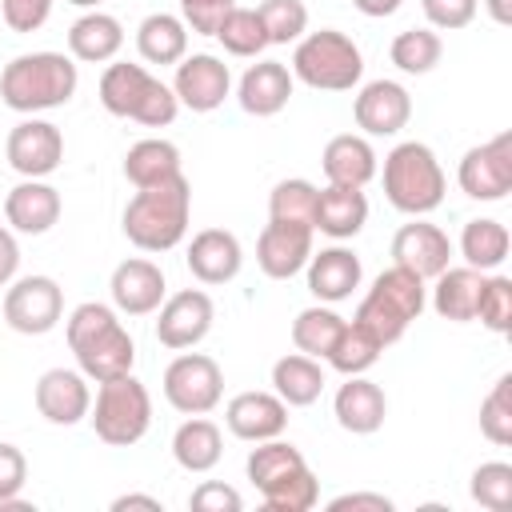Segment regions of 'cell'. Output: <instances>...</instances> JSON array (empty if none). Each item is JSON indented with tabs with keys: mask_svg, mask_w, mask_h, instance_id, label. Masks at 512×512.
Wrapping results in <instances>:
<instances>
[{
	"mask_svg": "<svg viewBox=\"0 0 512 512\" xmlns=\"http://www.w3.org/2000/svg\"><path fill=\"white\" fill-rule=\"evenodd\" d=\"M64 336H68V348H72L80 372L96 384L128 376L136 364V344H132L128 328L120 324L116 308H108L100 300L76 304L64 320Z\"/></svg>",
	"mask_w": 512,
	"mask_h": 512,
	"instance_id": "6da1fadb",
	"label": "cell"
},
{
	"mask_svg": "<svg viewBox=\"0 0 512 512\" xmlns=\"http://www.w3.org/2000/svg\"><path fill=\"white\" fill-rule=\"evenodd\" d=\"M188 216H192V184L188 176H172L148 188H136V196L128 200L120 224L124 236L140 248V252H168L184 240L188 232Z\"/></svg>",
	"mask_w": 512,
	"mask_h": 512,
	"instance_id": "7a4b0ae2",
	"label": "cell"
},
{
	"mask_svg": "<svg viewBox=\"0 0 512 512\" xmlns=\"http://www.w3.org/2000/svg\"><path fill=\"white\" fill-rule=\"evenodd\" d=\"M80 72L72 64V56L64 52H24L12 56L0 72V100L12 112L36 116L48 108H60L76 96Z\"/></svg>",
	"mask_w": 512,
	"mask_h": 512,
	"instance_id": "3957f363",
	"label": "cell"
},
{
	"mask_svg": "<svg viewBox=\"0 0 512 512\" xmlns=\"http://www.w3.org/2000/svg\"><path fill=\"white\" fill-rule=\"evenodd\" d=\"M100 104L112 116L136 120L144 128H164L180 112L176 92L164 80H156L144 64H128V60H116V64L104 68V76H100Z\"/></svg>",
	"mask_w": 512,
	"mask_h": 512,
	"instance_id": "277c9868",
	"label": "cell"
},
{
	"mask_svg": "<svg viewBox=\"0 0 512 512\" xmlns=\"http://www.w3.org/2000/svg\"><path fill=\"white\" fill-rule=\"evenodd\" d=\"M384 196L396 212L404 216H428L432 208L444 204V168L436 152L420 140H404L384 156Z\"/></svg>",
	"mask_w": 512,
	"mask_h": 512,
	"instance_id": "5b68a950",
	"label": "cell"
},
{
	"mask_svg": "<svg viewBox=\"0 0 512 512\" xmlns=\"http://www.w3.org/2000/svg\"><path fill=\"white\" fill-rule=\"evenodd\" d=\"M424 304H428L424 280H420L416 272L392 264V268H384V272L372 280V288H368V296L360 300V308H356L352 320H356L360 328H368V332L380 340V348H388V344H396V340L408 332V324L424 312Z\"/></svg>",
	"mask_w": 512,
	"mask_h": 512,
	"instance_id": "8992f818",
	"label": "cell"
},
{
	"mask_svg": "<svg viewBox=\"0 0 512 512\" xmlns=\"http://www.w3.org/2000/svg\"><path fill=\"white\" fill-rule=\"evenodd\" d=\"M292 76L320 92H352L364 76V56L356 40L340 28H320L296 40Z\"/></svg>",
	"mask_w": 512,
	"mask_h": 512,
	"instance_id": "52a82bcc",
	"label": "cell"
},
{
	"mask_svg": "<svg viewBox=\"0 0 512 512\" xmlns=\"http://www.w3.org/2000/svg\"><path fill=\"white\" fill-rule=\"evenodd\" d=\"M88 420L104 444L128 448V444L144 440V432L152 424V396L132 372L116 376V380H100L96 400L88 408Z\"/></svg>",
	"mask_w": 512,
	"mask_h": 512,
	"instance_id": "ba28073f",
	"label": "cell"
},
{
	"mask_svg": "<svg viewBox=\"0 0 512 512\" xmlns=\"http://www.w3.org/2000/svg\"><path fill=\"white\" fill-rule=\"evenodd\" d=\"M224 396V372L204 352H180L164 368V400L184 416H208Z\"/></svg>",
	"mask_w": 512,
	"mask_h": 512,
	"instance_id": "9c48e42d",
	"label": "cell"
},
{
	"mask_svg": "<svg viewBox=\"0 0 512 512\" xmlns=\"http://www.w3.org/2000/svg\"><path fill=\"white\" fill-rule=\"evenodd\" d=\"M64 316V292L52 276H20L4 292V324L20 336H44Z\"/></svg>",
	"mask_w": 512,
	"mask_h": 512,
	"instance_id": "30bf717a",
	"label": "cell"
},
{
	"mask_svg": "<svg viewBox=\"0 0 512 512\" xmlns=\"http://www.w3.org/2000/svg\"><path fill=\"white\" fill-rule=\"evenodd\" d=\"M456 180L472 200H504L512 192V132H500L460 156Z\"/></svg>",
	"mask_w": 512,
	"mask_h": 512,
	"instance_id": "8fae6325",
	"label": "cell"
},
{
	"mask_svg": "<svg viewBox=\"0 0 512 512\" xmlns=\"http://www.w3.org/2000/svg\"><path fill=\"white\" fill-rule=\"evenodd\" d=\"M156 340L172 352H184V348H196L208 332H212V320H216V308H212V296L200 292V288H184L176 296H168L160 308H156Z\"/></svg>",
	"mask_w": 512,
	"mask_h": 512,
	"instance_id": "7c38bea8",
	"label": "cell"
},
{
	"mask_svg": "<svg viewBox=\"0 0 512 512\" xmlns=\"http://www.w3.org/2000/svg\"><path fill=\"white\" fill-rule=\"evenodd\" d=\"M4 152H8V164H12L24 180H44V176H52V172L60 168V160H64V136H60V128H56L52 120L28 116V120H20V124L8 132Z\"/></svg>",
	"mask_w": 512,
	"mask_h": 512,
	"instance_id": "4fadbf2b",
	"label": "cell"
},
{
	"mask_svg": "<svg viewBox=\"0 0 512 512\" xmlns=\"http://www.w3.org/2000/svg\"><path fill=\"white\" fill-rule=\"evenodd\" d=\"M172 92L192 112H216L224 104V96L232 92V72H228V64L220 56L196 52V56H184L176 64Z\"/></svg>",
	"mask_w": 512,
	"mask_h": 512,
	"instance_id": "5bb4252c",
	"label": "cell"
},
{
	"mask_svg": "<svg viewBox=\"0 0 512 512\" xmlns=\"http://www.w3.org/2000/svg\"><path fill=\"white\" fill-rule=\"evenodd\" d=\"M352 116L364 136H396L412 120V96L396 80H368L352 100Z\"/></svg>",
	"mask_w": 512,
	"mask_h": 512,
	"instance_id": "9a60e30c",
	"label": "cell"
},
{
	"mask_svg": "<svg viewBox=\"0 0 512 512\" xmlns=\"http://www.w3.org/2000/svg\"><path fill=\"white\" fill-rule=\"evenodd\" d=\"M312 256V228L308 224H288V220H268L260 240H256V264L272 280H292L304 272Z\"/></svg>",
	"mask_w": 512,
	"mask_h": 512,
	"instance_id": "2e32d148",
	"label": "cell"
},
{
	"mask_svg": "<svg viewBox=\"0 0 512 512\" xmlns=\"http://www.w3.org/2000/svg\"><path fill=\"white\" fill-rule=\"evenodd\" d=\"M392 264L416 272L420 280H436L452 264V240L444 228L428 220H412L392 236Z\"/></svg>",
	"mask_w": 512,
	"mask_h": 512,
	"instance_id": "e0dca14e",
	"label": "cell"
},
{
	"mask_svg": "<svg viewBox=\"0 0 512 512\" xmlns=\"http://www.w3.org/2000/svg\"><path fill=\"white\" fill-rule=\"evenodd\" d=\"M88 408H92V392H88V376H84V372L48 368V372L36 380V412H40L48 424L72 428V424L88 420Z\"/></svg>",
	"mask_w": 512,
	"mask_h": 512,
	"instance_id": "ac0fdd59",
	"label": "cell"
},
{
	"mask_svg": "<svg viewBox=\"0 0 512 512\" xmlns=\"http://www.w3.org/2000/svg\"><path fill=\"white\" fill-rule=\"evenodd\" d=\"M164 272L160 264L144 260V256H132V260H120L112 268V280H108V292H112V304L116 312L124 316H148L164 304Z\"/></svg>",
	"mask_w": 512,
	"mask_h": 512,
	"instance_id": "d6986e66",
	"label": "cell"
},
{
	"mask_svg": "<svg viewBox=\"0 0 512 512\" xmlns=\"http://www.w3.org/2000/svg\"><path fill=\"white\" fill-rule=\"evenodd\" d=\"M224 424L236 440H272L288 428V404L276 392H240L224 408Z\"/></svg>",
	"mask_w": 512,
	"mask_h": 512,
	"instance_id": "ffe728a7",
	"label": "cell"
},
{
	"mask_svg": "<svg viewBox=\"0 0 512 512\" xmlns=\"http://www.w3.org/2000/svg\"><path fill=\"white\" fill-rule=\"evenodd\" d=\"M304 268H308V292H312L320 304H340V300H348L352 288H360V276H364L360 256H356L352 248H340V244L312 252Z\"/></svg>",
	"mask_w": 512,
	"mask_h": 512,
	"instance_id": "44dd1931",
	"label": "cell"
},
{
	"mask_svg": "<svg viewBox=\"0 0 512 512\" xmlns=\"http://www.w3.org/2000/svg\"><path fill=\"white\" fill-rule=\"evenodd\" d=\"M292 68L280 64V60H260L252 64L244 76H240V88H236V100L248 116H276L284 112V104L292 100Z\"/></svg>",
	"mask_w": 512,
	"mask_h": 512,
	"instance_id": "7402d4cb",
	"label": "cell"
},
{
	"mask_svg": "<svg viewBox=\"0 0 512 512\" xmlns=\"http://www.w3.org/2000/svg\"><path fill=\"white\" fill-rule=\"evenodd\" d=\"M244 264V248L228 228H204L188 244V272L200 284H228Z\"/></svg>",
	"mask_w": 512,
	"mask_h": 512,
	"instance_id": "603a6c76",
	"label": "cell"
},
{
	"mask_svg": "<svg viewBox=\"0 0 512 512\" xmlns=\"http://www.w3.org/2000/svg\"><path fill=\"white\" fill-rule=\"evenodd\" d=\"M332 412H336V424L344 432L372 436L388 416V396L380 384H372L364 376H348V384H340L332 396Z\"/></svg>",
	"mask_w": 512,
	"mask_h": 512,
	"instance_id": "cb8c5ba5",
	"label": "cell"
},
{
	"mask_svg": "<svg viewBox=\"0 0 512 512\" xmlns=\"http://www.w3.org/2000/svg\"><path fill=\"white\" fill-rule=\"evenodd\" d=\"M60 192L44 180H20L4 196V220L24 236H44L60 220Z\"/></svg>",
	"mask_w": 512,
	"mask_h": 512,
	"instance_id": "d4e9b609",
	"label": "cell"
},
{
	"mask_svg": "<svg viewBox=\"0 0 512 512\" xmlns=\"http://www.w3.org/2000/svg\"><path fill=\"white\" fill-rule=\"evenodd\" d=\"M364 224H368V196H364V188L328 184V188L316 192L312 232H324L332 240H352Z\"/></svg>",
	"mask_w": 512,
	"mask_h": 512,
	"instance_id": "484cf974",
	"label": "cell"
},
{
	"mask_svg": "<svg viewBox=\"0 0 512 512\" xmlns=\"http://www.w3.org/2000/svg\"><path fill=\"white\" fill-rule=\"evenodd\" d=\"M484 280L488 272L472 268V264H448L440 276H436V288H432V308L440 320H452V324H468L476 320V304H480V292H484Z\"/></svg>",
	"mask_w": 512,
	"mask_h": 512,
	"instance_id": "4316f807",
	"label": "cell"
},
{
	"mask_svg": "<svg viewBox=\"0 0 512 512\" xmlns=\"http://www.w3.org/2000/svg\"><path fill=\"white\" fill-rule=\"evenodd\" d=\"M120 48H124V24H120L112 12L88 8V12L68 28V52H72V60L108 64V60H116Z\"/></svg>",
	"mask_w": 512,
	"mask_h": 512,
	"instance_id": "83f0119b",
	"label": "cell"
},
{
	"mask_svg": "<svg viewBox=\"0 0 512 512\" xmlns=\"http://www.w3.org/2000/svg\"><path fill=\"white\" fill-rule=\"evenodd\" d=\"M320 168L328 176V184H344V188H364L372 176H376V152L364 136H352V132H340L324 144V156H320Z\"/></svg>",
	"mask_w": 512,
	"mask_h": 512,
	"instance_id": "f1b7e54d",
	"label": "cell"
},
{
	"mask_svg": "<svg viewBox=\"0 0 512 512\" xmlns=\"http://www.w3.org/2000/svg\"><path fill=\"white\" fill-rule=\"evenodd\" d=\"M324 368L316 356H304V352H288L272 364V392L288 404V408H308L320 400L324 392Z\"/></svg>",
	"mask_w": 512,
	"mask_h": 512,
	"instance_id": "f546056e",
	"label": "cell"
},
{
	"mask_svg": "<svg viewBox=\"0 0 512 512\" xmlns=\"http://www.w3.org/2000/svg\"><path fill=\"white\" fill-rule=\"evenodd\" d=\"M172 456L184 472H212L224 456V436L208 416H188L172 436Z\"/></svg>",
	"mask_w": 512,
	"mask_h": 512,
	"instance_id": "4dcf8cb0",
	"label": "cell"
},
{
	"mask_svg": "<svg viewBox=\"0 0 512 512\" xmlns=\"http://www.w3.org/2000/svg\"><path fill=\"white\" fill-rule=\"evenodd\" d=\"M136 52L148 64H180L188 56V24L172 12H152L136 28Z\"/></svg>",
	"mask_w": 512,
	"mask_h": 512,
	"instance_id": "1f68e13d",
	"label": "cell"
},
{
	"mask_svg": "<svg viewBox=\"0 0 512 512\" xmlns=\"http://www.w3.org/2000/svg\"><path fill=\"white\" fill-rule=\"evenodd\" d=\"M124 176L136 184V188H148V184H160V180H172L180 176V148L172 140H136L124 156Z\"/></svg>",
	"mask_w": 512,
	"mask_h": 512,
	"instance_id": "d6a6232c",
	"label": "cell"
},
{
	"mask_svg": "<svg viewBox=\"0 0 512 512\" xmlns=\"http://www.w3.org/2000/svg\"><path fill=\"white\" fill-rule=\"evenodd\" d=\"M508 244H512L508 228L500 220H492V216H476L460 232V256H464V264H472L480 272L500 268L508 260Z\"/></svg>",
	"mask_w": 512,
	"mask_h": 512,
	"instance_id": "836d02e7",
	"label": "cell"
},
{
	"mask_svg": "<svg viewBox=\"0 0 512 512\" xmlns=\"http://www.w3.org/2000/svg\"><path fill=\"white\" fill-rule=\"evenodd\" d=\"M340 376H364L376 360H380V340L368 332V328H360L356 320L348 324L344 320V328H340V336L332 340V348H328V356H324Z\"/></svg>",
	"mask_w": 512,
	"mask_h": 512,
	"instance_id": "e575fe53",
	"label": "cell"
},
{
	"mask_svg": "<svg viewBox=\"0 0 512 512\" xmlns=\"http://www.w3.org/2000/svg\"><path fill=\"white\" fill-rule=\"evenodd\" d=\"M244 468H248V480L264 492V488H272L276 480H284L288 472L304 468V456H300L296 444L272 436V440H256V448L248 452V464H244Z\"/></svg>",
	"mask_w": 512,
	"mask_h": 512,
	"instance_id": "d590c367",
	"label": "cell"
},
{
	"mask_svg": "<svg viewBox=\"0 0 512 512\" xmlns=\"http://www.w3.org/2000/svg\"><path fill=\"white\" fill-rule=\"evenodd\" d=\"M388 56H392V64H396L400 72L424 76V72H432V68L440 64L444 44H440V36H436L432 28H404V32L392 36Z\"/></svg>",
	"mask_w": 512,
	"mask_h": 512,
	"instance_id": "8d00e7d4",
	"label": "cell"
},
{
	"mask_svg": "<svg viewBox=\"0 0 512 512\" xmlns=\"http://www.w3.org/2000/svg\"><path fill=\"white\" fill-rule=\"evenodd\" d=\"M340 328H344V316H336L324 304H312V308L296 312V320H292V344H296V352L324 360L328 348H332V340L340 336Z\"/></svg>",
	"mask_w": 512,
	"mask_h": 512,
	"instance_id": "74e56055",
	"label": "cell"
},
{
	"mask_svg": "<svg viewBox=\"0 0 512 512\" xmlns=\"http://www.w3.org/2000/svg\"><path fill=\"white\" fill-rule=\"evenodd\" d=\"M216 40L232 56H260L268 48V32H264L256 8H228L224 20L216 24Z\"/></svg>",
	"mask_w": 512,
	"mask_h": 512,
	"instance_id": "f35d334b",
	"label": "cell"
},
{
	"mask_svg": "<svg viewBox=\"0 0 512 512\" xmlns=\"http://www.w3.org/2000/svg\"><path fill=\"white\" fill-rule=\"evenodd\" d=\"M260 496H264V508H268V512H308V508H316V500H320V480H316L312 468L304 464V468L288 472L284 480H276L272 488H264Z\"/></svg>",
	"mask_w": 512,
	"mask_h": 512,
	"instance_id": "ab89813d",
	"label": "cell"
},
{
	"mask_svg": "<svg viewBox=\"0 0 512 512\" xmlns=\"http://www.w3.org/2000/svg\"><path fill=\"white\" fill-rule=\"evenodd\" d=\"M316 184L312 180H280L268 196V220H288V224H308L312 228V212H316Z\"/></svg>",
	"mask_w": 512,
	"mask_h": 512,
	"instance_id": "60d3db41",
	"label": "cell"
},
{
	"mask_svg": "<svg viewBox=\"0 0 512 512\" xmlns=\"http://www.w3.org/2000/svg\"><path fill=\"white\" fill-rule=\"evenodd\" d=\"M256 16L268 32V44H296L308 32V8L304 0H260Z\"/></svg>",
	"mask_w": 512,
	"mask_h": 512,
	"instance_id": "b9f144b4",
	"label": "cell"
},
{
	"mask_svg": "<svg viewBox=\"0 0 512 512\" xmlns=\"http://www.w3.org/2000/svg\"><path fill=\"white\" fill-rule=\"evenodd\" d=\"M480 432L496 448H508L512 444V372H504L492 384V392L480 400Z\"/></svg>",
	"mask_w": 512,
	"mask_h": 512,
	"instance_id": "7bdbcfd3",
	"label": "cell"
},
{
	"mask_svg": "<svg viewBox=\"0 0 512 512\" xmlns=\"http://www.w3.org/2000/svg\"><path fill=\"white\" fill-rule=\"evenodd\" d=\"M472 500L488 512H508L512 508V464L488 460L472 472Z\"/></svg>",
	"mask_w": 512,
	"mask_h": 512,
	"instance_id": "ee69618b",
	"label": "cell"
},
{
	"mask_svg": "<svg viewBox=\"0 0 512 512\" xmlns=\"http://www.w3.org/2000/svg\"><path fill=\"white\" fill-rule=\"evenodd\" d=\"M476 320L504 336L512 328V280L508 276H488L484 280V292H480V304H476Z\"/></svg>",
	"mask_w": 512,
	"mask_h": 512,
	"instance_id": "f6af8a7d",
	"label": "cell"
},
{
	"mask_svg": "<svg viewBox=\"0 0 512 512\" xmlns=\"http://www.w3.org/2000/svg\"><path fill=\"white\" fill-rule=\"evenodd\" d=\"M188 508H192V512H240L244 500H240V492H236L232 484H224V480H204L200 488H192Z\"/></svg>",
	"mask_w": 512,
	"mask_h": 512,
	"instance_id": "bcb514c9",
	"label": "cell"
},
{
	"mask_svg": "<svg viewBox=\"0 0 512 512\" xmlns=\"http://www.w3.org/2000/svg\"><path fill=\"white\" fill-rule=\"evenodd\" d=\"M480 0H424V16L432 28H444V32H456V28H468L472 16H476Z\"/></svg>",
	"mask_w": 512,
	"mask_h": 512,
	"instance_id": "7dc6e473",
	"label": "cell"
},
{
	"mask_svg": "<svg viewBox=\"0 0 512 512\" xmlns=\"http://www.w3.org/2000/svg\"><path fill=\"white\" fill-rule=\"evenodd\" d=\"M236 8V0H180V20L200 32V36H216V24L224 20V12Z\"/></svg>",
	"mask_w": 512,
	"mask_h": 512,
	"instance_id": "c3c4849f",
	"label": "cell"
},
{
	"mask_svg": "<svg viewBox=\"0 0 512 512\" xmlns=\"http://www.w3.org/2000/svg\"><path fill=\"white\" fill-rule=\"evenodd\" d=\"M0 12L12 32H36L48 20L52 0H0Z\"/></svg>",
	"mask_w": 512,
	"mask_h": 512,
	"instance_id": "681fc988",
	"label": "cell"
},
{
	"mask_svg": "<svg viewBox=\"0 0 512 512\" xmlns=\"http://www.w3.org/2000/svg\"><path fill=\"white\" fill-rule=\"evenodd\" d=\"M24 480H28V460H24V452H20L16 444H0V504L12 500V496H20Z\"/></svg>",
	"mask_w": 512,
	"mask_h": 512,
	"instance_id": "f907efd6",
	"label": "cell"
},
{
	"mask_svg": "<svg viewBox=\"0 0 512 512\" xmlns=\"http://www.w3.org/2000/svg\"><path fill=\"white\" fill-rule=\"evenodd\" d=\"M344 508H352V512H360V508H368V512H392V500L384 492H344V496H332L328 500V512H344Z\"/></svg>",
	"mask_w": 512,
	"mask_h": 512,
	"instance_id": "816d5d0a",
	"label": "cell"
},
{
	"mask_svg": "<svg viewBox=\"0 0 512 512\" xmlns=\"http://www.w3.org/2000/svg\"><path fill=\"white\" fill-rule=\"evenodd\" d=\"M16 268H20V244L16 236L0 224V288H8L16 280Z\"/></svg>",
	"mask_w": 512,
	"mask_h": 512,
	"instance_id": "f5cc1de1",
	"label": "cell"
},
{
	"mask_svg": "<svg viewBox=\"0 0 512 512\" xmlns=\"http://www.w3.org/2000/svg\"><path fill=\"white\" fill-rule=\"evenodd\" d=\"M128 508H148V512H164V504L156 496H144V492H128V496H116L112 500V512H128Z\"/></svg>",
	"mask_w": 512,
	"mask_h": 512,
	"instance_id": "db71d44e",
	"label": "cell"
},
{
	"mask_svg": "<svg viewBox=\"0 0 512 512\" xmlns=\"http://www.w3.org/2000/svg\"><path fill=\"white\" fill-rule=\"evenodd\" d=\"M364 16H372V20H380V16H392L396 8H400V0H352Z\"/></svg>",
	"mask_w": 512,
	"mask_h": 512,
	"instance_id": "11a10c76",
	"label": "cell"
},
{
	"mask_svg": "<svg viewBox=\"0 0 512 512\" xmlns=\"http://www.w3.org/2000/svg\"><path fill=\"white\" fill-rule=\"evenodd\" d=\"M488 4V16L496 24H512V0H484Z\"/></svg>",
	"mask_w": 512,
	"mask_h": 512,
	"instance_id": "9f6ffc18",
	"label": "cell"
},
{
	"mask_svg": "<svg viewBox=\"0 0 512 512\" xmlns=\"http://www.w3.org/2000/svg\"><path fill=\"white\" fill-rule=\"evenodd\" d=\"M68 4H76V8H96L100 0H68Z\"/></svg>",
	"mask_w": 512,
	"mask_h": 512,
	"instance_id": "6f0895ef",
	"label": "cell"
}]
</instances>
